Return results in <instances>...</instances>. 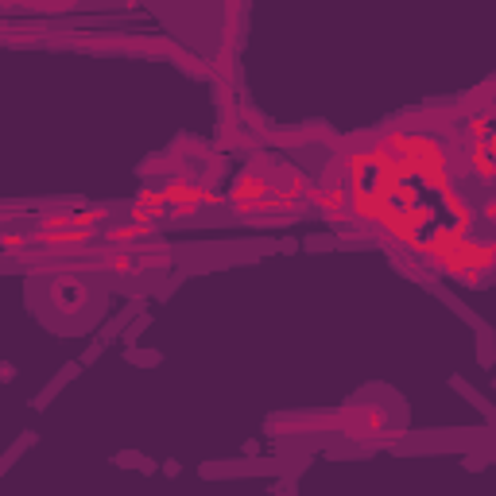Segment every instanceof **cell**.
<instances>
[{
	"instance_id": "1",
	"label": "cell",
	"mask_w": 496,
	"mask_h": 496,
	"mask_svg": "<svg viewBox=\"0 0 496 496\" xmlns=\"http://www.w3.org/2000/svg\"><path fill=\"white\" fill-rule=\"evenodd\" d=\"M310 186L342 248H384L427 291L496 283V198L469 183L438 105L342 136L337 163Z\"/></svg>"
},
{
	"instance_id": "2",
	"label": "cell",
	"mask_w": 496,
	"mask_h": 496,
	"mask_svg": "<svg viewBox=\"0 0 496 496\" xmlns=\"http://www.w3.org/2000/svg\"><path fill=\"white\" fill-rule=\"evenodd\" d=\"M438 117L458 144L469 183L485 198H496V78L458 101H442Z\"/></svg>"
},
{
	"instance_id": "3",
	"label": "cell",
	"mask_w": 496,
	"mask_h": 496,
	"mask_svg": "<svg viewBox=\"0 0 496 496\" xmlns=\"http://www.w3.org/2000/svg\"><path fill=\"white\" fill-rule=\"evenodd\" d=\"M81 368H86V365H81V361H66V365L59 368V376H55V380H51V384H47V388H43V392H39V395H35V400H31V407H35V411H47V407H51V400H55V395H59V392H62V388H66V384H70V380H74V376H78V372H81Z\"/></svg>"
},
{
	"instance_id": "4",
	"label": "cell",
	"mask_w": 496,
	"mask_h": 496,
	"mask_svg": "<svg viewBox=\"0 0 496 496\" xmlns=\"http://www.w3.org/2000/svg\"><path fill=\"white\" fill-rule=\"evenodd\" d=\"M431 295H434V299H442V303H446V307H450L453 314H458V318H461V322H469V326H473V329H485V326H489V322H485V318H481V314H473V310H469V307H466V303H461V299H458V295H450V291H446V287H442V283H434V287H431Z\"/></svg>"
},
{
	"instance_id": "5",
	"label": "cell",
	"mask_w": 496,
	"mask_h": 496,
	"mask_svg": "<svg viewBox=\"0 0 496 496\" xmlns=\"http://www.w3.org/2000/svg\"><path fill=\"white\" fill-rule=\"evenodd\" d=\"M450 388H453V392H461V395H466V400H469V403H473V407H477V411H481V415H485V419H489V423L496 427V407H492V403H489V400H485V395H481V392H477V388H473V384H466V380H461V376H450Z\"/></svg>"
},
{
	"instance_id": "6",
	"label": "cell",
	"mask_w": 496,
	"mask_h": 496,
	"mask_svg": "<svg viewBox=\"0 0 496 496\" xmlns=\"http://www.w3.org/2000/svg\"><path fill=\"white\" fill-rule=\"evenodd\" d=\"M35 442H39V434H35V431H23V434H20V438H16V442L4 450V458H0V473H8V469H12L16 461H20V453H28Z\"/></svg>"
},
{
	"instance_id": "7",
	"label": "cell",
	"mask_w": 496,
	"mask_h": 496,
	"mask_svg": "<svg viewBox=\"0 0 496 496\" xmlns=\"http://www.w3.org/2000/svg\"><path fill=\"white\" fill-rule=\"evenodd\" d=\"M477 365H481V368L496 365V329L492 326L477 329Z\"/></svg>"
},
{
	"instance_id": "8",
	"label": "cell",
	"mask_w": 496,
	"mask_h": 496,
	"mask_svg": "<svg viewBox=\"0 0 496 496\" xmlns=\"http://www.w3.org/2000/svg\"><path fill=\"white\" fill-rule=\"evenodd\" d=\"M113 461L117 466H136L140 473H155V469H163V466H155L147 453H140V450H124V453H113Z\"/></svg>"
},
{
	"instance_id": "9",
	"label": "cell",
	"mask_w": 496,
	"mask_h": 496,
	"mask_svg": "<svg viewBox=\"0 0 496 496\" xmlns=\"http://www.w3.org/2000/svg\"><path fill=\"white\" fill-rule=\"evenodd\" d=\"M124 361H128V365H140V368H155V365H163V353L159 349H136V345H132V349H124Z\"/></svg>"
},
{
	"instance_id": "10",
	"label": "cell",
	"mask_w": 496,
	"mask_h": 496,
	"mask_svg": "<svg viewBox=\"0 0 496 496\" xmlns=\"http://www.w3.org/2000/svg\"><path fill=\"white\" fill-rule=\"evenodd\" d=\"M147 326H152V314H147V310H144V314H140V318H136V322H132V326H128V329H124V345H128V349H132V345H136V342H140V334H144V329H147Z\"/></svg>"
},
{
	"instance_id": "11",
	"label": "cell",
	"mask_w": 496,
	"mask_h": 496,
	"mask_svg": "<svg viewBox=\"0 0 496 496\" xmlns=\"http://www.w3.org/2000/svg\"><path fill=\"white\" fill-rule=\"evenodd\" d=\"M101 353H105V345H101V342H89V345H86V353H81L78 361H81V365H94V361L101 357Z\"/></svg>"
},
{
	"instance_id": "12",
	"label": "cell",
	"mask_w": 496,
	"mask_h": 496,
	"mask_svg": "<svg viewBox=\"0 0 496 496\" xmlns=\"http://www.w3.org/2000/svg\"><path fill=\"white\" fill-rule=\"evenodd\" d=\"M485 461H489V453H469V458H466V469H469V473H481Z\"/></svg>"
},
{
	"instance_id": "13",
	"label": "cell",
	"mask_w": 496,
	"mask_h": 496,
	"mask_svg": "<svg viewBox=\"0 0 496 496\" xmlns=\"http://www.w3.org/2000/svg\"><path fill=\"white\" fill-rule=\"evenodd\" d=\"M276 244H279V252H283V256H291V252H299V248H303L299 241H295V237H279Z\"/></svg>"
},
{
	"instance_id": "14",
	"label": "cell",
	"mask_w": 496,
	"mask_h": 496,
	"mask_svg": "<svg viewBox=\"0 0 496 496\" xmlns=\"http://www.w3.org/2000/svg\"><path fill=\"white\" fill-rule=\"evenodd\" d=\"M271 496H295V481H287V477H279V485L271 489Z\"/></svg>"
},
{
	"instance_id": "15",
	"label": "cell",
	"mask_w": 496,
	"mask_h": 496,
	"mask_svg": "<svg viewBox=\"0 0 496 496\" xmlns=\"http://www.w3.org/2000/svg\"><path fill=\"white\" fill-rule=\"evenodd\" d=\"M0 380H4V384H12V380H16V365H12V361L0 365Z\"/></svg>"
},
{
	"instance_id": "16",
	"label": "cell",
	"mask_w": 496,
	"mask_h": 496,
	"mask_svg": "<svg viewBox=\"0 0 496 496\" xmlns=\"http://www.w3.org/2000/svg\"><path fill=\"white\" fill-rule=\"evenodd\" d=\"M163 473H167V477H179V473H183V466H179L175 458H167V461H163Z\"/></svg>"
}]
</instances>
